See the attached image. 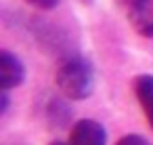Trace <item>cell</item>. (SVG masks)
Listing matches in <instances>:
<instances>
[{"instance_id": "9", "label": "cell", "mask_w": 153, "mask_h": 145, "mask_svg": "<svg viewBox=\"0 0 153 145\" xmlns=\"http://www.w3.org/2000/svg\"><path fill=\"white\" fill-rule=\"evenodd\" d=\"M11 107V99H9V90H2L0 93V116H7Z\"/></svg>"}, {"instance_id": "1", "label": "cell", "mask_w": 153, "mask_h": 145, "mask_svg": "<svg viewBox=\"0 0 153 145\" xmlns=\"http://www.w3.org/2000/svg\"><path fill=\"white\" fill-rule=\"evenodd\" d=\"M55 84L63 97L71 101H84L94 93V70L86 57L67 55L57 65Z\"/></svg>"}, {"instance_id": "5", "label": "cell", "mask_w": 153, "mask_h": 145, "mask_svg": "<svg viewBox=\"0 0 153 145\" xmlns=\"http://www.w3.org/2000/svg\"><path fill=\"white\" fill-rule=\"evenodd\" d=\"M132 86H134V95H136V99H138V103H140V107H143V111L153 128V76L140 74L134 78Z\"/></svg>"}, {"instance_id": "2", "label": "cell", "mask_w": 153, "mask_h": 145, "mask_svg": "<svg viewBox=\"0 0 153 145\" xmlns=\"http://www.w3.org/2000/svg\"><path fill=\"white\" fill-rule=\"evenodd\" d=\"M69 143L71 145H107V130L101 122L92 118H84L71 126Z\"/></svg>"}, {"instance_id": "7", "label": "cell", "mask_w": 153, "mask_h": 145, "mask_svg": "<svg viewBox=\"0 0 153 145\" xmlns=\"http://www.w3.org/2000/svg\"><path fill=\"white\" fill-rule=\"evenodd\" d=\"M115 145H151L143 135H124L122 139H117Z\"/></svg>"}, {"instance_id": "11", "label": "cell", "mask_w": 153, "mask_h": 145, "mask_svg": "<svg viewBox=\"0 0 153 145\" xmlns=\"http://www.w3.org/2000/svg\"><path fill=\"white\" fill-rule=\"evenodd\" d=\"M48 145H71V143H65V141H53V143H48Z\"/></svg>"}, {"instance_id": "3", "label": "cell", "mask_w": 153, "mask_h": 145, "mask_svg": "<svg viewBox=\"0 0 153 145\" xmlns=\"http://www.w3.org/2000/svg\"><path fill=\"white\" fill-rule=\"evenodd\" d=\"M25 80V65L23 61L11 53V51H0V88L2 90H13L21 86Z\"/></svg>"}, {"instance_id": "4", "label": "cell", "mask_w": 153, "mask_h": 145, "mask_svg": "<svg viewBox=\"0 0 153 145\" xmlns=\"http://www.w3.org/2000/svg\"><path fill=\"white\" fill-rule=\"evenodd\" d=\"M128 21L143 38H153V0H136L128 7Z\"/></svg>"}, {"instance_id": "8", "label": "cell", "mask_w": 153, "mask_h": 145, "mask_svg": "<svg viewBox=\"0 0 153 145\" xmlns=\"http://www.w3.org/2000/svg\"><path fill=\"white\" fill-rule=\"evenodd\" d=\"M27 2L36 9H42V11H53L61 0H27Z\"/></svg>"}, {"instance_id": "10", "label": "cell", "mask_w": 153, "mask_h": 145, "mask_svg": "<svg viewBox=\"0 0 153 145\" xmlns=\"http://www.w3.org/2000/svg\"><path fill=\"white\" fill-rule=\"evenodd\" d=\"M120 2H122V4H124V7L128 9L130 4H134V2H136V0H120Z\"/></svg>"}, {"instance_id": "6", "label": "cell", "mask_w": 153, "mask_h": 145, "mask_svg": "<svg viewBox=\"0 0 153 145\" xmlns=\"http://www.w3.org/2000/svg\"><path fill=\"white\" fill-rule=\"evenodd\" d=\"M48 118H51L57 126H63V122L69 120V109H67L61 101L53 99V101L48 103Z\"/></svg>"}]
</instances>
